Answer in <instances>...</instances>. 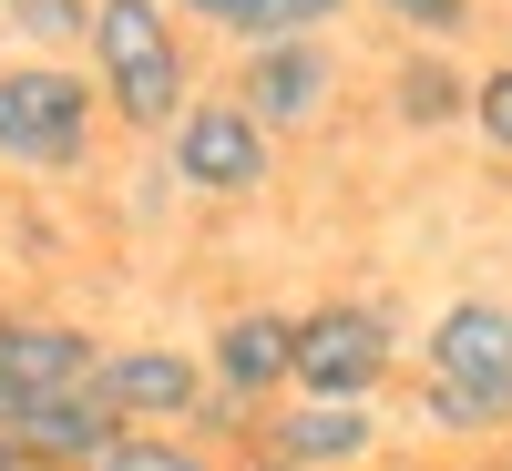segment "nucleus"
<instances>
[{"mask_svg": "<svg viewBox=\"0 0 512 471\" xmlns=\"http://www.w3.org/2000/svg\"><path fill=\"white\" fill-rule=\"evenodd\" d=\"M390 113L410 123V134H451V123H472V72H461L451 52H410L390 72Z\"/></svg>", "mask_w": 512, "mask_h": 471, "instance_id": "nucleus-12", "label": "nucleus"}, {"mask_svg": "<svg viewBox=\"0 0 512 471\" xmlns=\"http://www.w3.org/2000/svg\"><path fill=\"white\" fill-rule=\"evenodd\" d=\"M420 431H441V441H502L512 431V379H420Z\"/></svg>", "mask_w": 512, "mask_h": 471, "instance_id": "nucleus-13", "label": "nucleus"}, {"mask_svg": "<svg viewBox=\"0 0 512 471\" xmlns=\"http://www.w3.org/2000/svg\"><path fill=\"white\" fill-rule=\"evenodd\" d=\"M164 164H175L185 195L236 205V195H267V175H277V134H267V123H256L236 93H205L175 134H164Z\"/></svg>", "mask_w": 512, "mask_h": 471, "instance_id": "nucleus-4", "label": "nucleus"}, {"mask_svg": "<svg viewBox=\"0 0 512 471\" xmlns=\"http://www.w3.org/2000/svg\"><path fill=\"white\" fill-rule=\"evenodd\" d=\"M236 471H287V461H277V451H246V461H236Z\"/></svg>", "mask_w": 512, "mask_h": 471, "instance_id": "nucleus-18", "label": "nucleus"}, {"mask_svg": "<svg viewBox=\"0 0 512 471\" xmlns=\"http://www.w3.org/2000/svg\"><path fill=\"white\" fill-rule=\"evenodd\" d=\"M0 21L21 31L31 62H62L72 41H93V0H0Z\"/></svg>", "mask_w": 512, "mask_h": 471, "instance_id": "nucleus-14", "label": "nucleus"}, {"mask_svg": "<svg viewBox=\"0 0 512 471\" xmlns=\"http://www.w3.org/2000/svg\"><path fill=\"white\" fill-rule=\"evenodd\" d=\"M93 369H103L93 328H72V318H0V390L72 400V390H93Z\"/></svg>", "mask_w": 512, "mask_h": 471, "instance_id": "nucleus-8", "label": "nucleus"}, {"mask_svg": "<svg viewBox=\"0 0 512 471\" xmlns=\"http://www.w3.org/2000/svg\"><path fill=\"white\" fill-rule=\"evenodd\" d=\"M93 123H103V93L82 82L72 62H0V164L21 175H72L93 154Z\"/></svg>", "mask_w": 512, "mask_h": 471, "instance_id": "nucleus-2", "label": "nucleus"}, {"mask_svg": "<svg viewBox=\"0 0 512 471\" xmlns=\"http://www.w3.org/2000/svg\"><path fill=\"white\" fill-rule=\"evenodd\" d=\"M93 471H226L205 441H185V431H123Z\"/></svg>", "mask_w": 512, "mask_h": 471, "instance_id": "nucleus-15", "label": "nucleus"}, {"mask_svg": "<svg viewBox=\"0 0 512 471\" xmlns=\"http://www.w3.org/2000/svg\"><path fill=\"white\" fill-rule=\"evenodd\" d=\"M11 471H41V461H11Z\"/></svg>", "mask_w": 512, "mask_h": 471, "instance_id": "nucleus-20", "label": "nucleus"}, {"mask_svg": "<svg viewBox=\"0 0 512 471\" xmlns=\"http://www.w3.org/2000/svg\"><path fill=\"white\" fill-rule=\"evenodd\" d=\"M205 359L195 349H164V338H134V349H103L93 369V400L123 420V431H164V420H195L205 410Z\"/></svg>", "mask_w": 512, "mask_h": 471, "instance_id": "nucleus-5", "label": "nucleus"}, {"mask_svg": "<svg viewBox=\"0 0 512 471\" xmlns=\"http://www.w3.org/2000/svg\"><path fill=\"white\" fill-rule=\"evenodd\" d=\"M287 369H297V318L287 308H236L216 318V338H205V379H216L226 400H277L287 390Z\"/></svg>", "mask_w": 512, "mask_h": 471, "instance_id": "nucleus-9", "label": "nucleus"}, {"mask_svg": "<svg viewBox=\"0 0 512 471\" xmlns=\"http://www.w3.org/2000/svg\"><path fill=\"white\" fill-rule=\"evenodd\" d=\"M472 134H482L492 154H512V62L472 72Z\"/></svg>", "mask_w": 512, "mask_h": 471, "instance_id": "nucleus-17", "label": "nucleus"}, {"mask_svg": "<svg viewBox=\"0 0 512 471\" xmlns=\"http://www.w3.org/2000/svg\"><path fill=\"white\" fill-rule=\"evenodd\" d=\"M328 93H338L328 41H267V52L236 62V103L267 123V134H308V123L328 113Z\"/></svg>", "mask_w": 512, "mask_h": 471, "instance_id": "nucleus-7", "label": "nucleus"}, {"mask_svg": "<svg viewBox=\"0 0 512 471\" xmlns=\"http://www.w3.org/2000/svg\"><path fill=\"white\" fill-rule=\"evenodd\" d=\"M431 379H512V308L502 297H451L420 338Z\"/></svg>", "mask_w": 512, "mask_h": 471, "instance_id": "nucleus-10", "label": "nucleus"}, {"mask_svg": "<svg viewBox=\"0 0 512 471\" xmlns=\"http://www.w3.org/2000/svg\"><path fill=\"white\" fill-rule=\"evenodd\" d=\"M93 93L113 103L123 134H175L195 113V62L175 31V0H93Z\"/></svg>", "mask_w": 512, "mask_h": 471, "instance_id": "nucleus-1", "label": "nucleus"}, {"mask_svg": "<svg viewBox=\"0 0 512 471\" xmlns=\"http://www.w3.org/2000/svg\"><path fill=\"white\" fill-rule=\"evenodd\" d=\"M11 461H21V451H11V441H0V471H11Z\"/></svg>", "mask_w": 512, "mask_h": 471, "instance_id": "nucleus-19", "label": "nucleus"}, {"mask_svg": "<svg viewBox=\"0 0 512 471\" xmlns=\"http://www.w3.org/2000/svg\"><path fill=\"white\" fill-rule=\"evenodd\" d=\"M379 11H390V21L420 41V52H451V41L472 31V0H379Z\"/></svg>", "mask_w": 512, "mask_h": 471, "instance_id": "nucleus-16", "label": "nucleus"}, {"mask_svg": "<svg viewBox=\"0 0 512 471\" xmlns=\"http://www.w3.org/2000/svg\"><path fill=\"white\" fill-rule=\"evenodd\" d=\"M175 11H195L205 31H226L236 52H267V41H318L349 0H175Z\"/></svg>", "mask_w": 512, "mask_h": 471, "instance_id": "nucleus-11", "label": "nucleus"}, {"mask_svg": "<svg viewBox=\"0 0 512 471\" xmlns=\"http://www.w3.org/2000/svg\"><path fill=\"white\" fill-rule=\"evenodd\" d=\"M390 369H400V318L390 308L328 297V308L297 318V369H287L297 400H379Z\"/></svg>", "mask_w": 512, "mask_h": 471, "instance_id": "nucleus-3", "label": "nucleus"}, {"mask_svg": "<svg viewBox=\"0 0 512 471\" xmlns=\"http://www.w3.org/2000/svg\"><path fill=\"white\" fill-rule=\"evenodd\" d=\"M472 11H482V0H472Z\"/></svg>", "mask_w": 512, "mask_h": 471, "instance_id": "nucleus-21", "label": "nucleus"}, {"mask_svg": "<svg viewBox=\"0 0 512 471\" xmlns=\"http://www.w3.org/2000/svg\"><path fill=\"white\" fill-rule=\"evenodd\" d=\"M256 451H277L287 471H369L379 410L369 400H287L277 420H256Z\"/></svg>", "mask_w": 512, "mask_h": 471, "instance_id": "nucleus-6", "label": "nucleus"}]
</instances>
